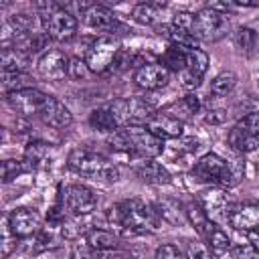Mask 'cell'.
Masks as SVG:
<instances>
[{
	"instance_id": "1",
	"label": "cell",
	"mask_w": 259,
	"mask_h": 259,
	"mask_svg": "<svg viewBox=\"0 0 259 259\" xmlns=\"http://www.w3.org/2000/svg\"><path fill=\"white\" fill-rule=\"evenodd\" d=\"M107 219L113 227L121 229L127 235H144L154 233L160 225V217L156 208L140 198H130L115 202L107 210Z\"/></svg>"
},
{
	"instance_id": "2",
	"label": "cell",
	"mask_w": 259,
	"mask_h": 259,
	"mask_svg": "<svg viewBox=\"0 0 259 259\" xmlns=\"http://www.w3.org/2000/svg\"><path fill=\"white\" fill-rule=\"evenodd\" d=\"M109 148L140 160H154L164 152V140L154 136L146 125H125L113 132L107 140Z\"/></svg>"
},
{
	"instance_id": "3",
	"label": "cell",
	"mask_w": 259,
	"mask_h": 259,
	"mask_svg": "<svg viewBox=\"0 0 259 259\" xmlns=\"http://www.w3.org/2000/svg\"><path fill=\"white\" fill-rule=\"evenodd\" d=\"M67 166L77 174L101 178L105 182L119 180L117 166L111 160H107L103 154H99L91 148H73L67 156Z\"/></svg>"
},
{
	"instance_id": "4",
	"label": "cell",
	"mask_w": 259,
	"mask_h": 259,
	"mask_svg": "<svg viewBox=\"0 0 259 259\" xmlns=\"http://www.w3.org/2000/svg\"><path fill=\"white\" fill-rule=\"evenodd\" d=\"M190 174L198 182H206V184H212L219 188H231L239 182L241 172H235V168L225 158L210 152V154H204L202 158H198L194 162Z\"/></svg>"
},
{
	"instance_id": "5",
	"label": "cell",
	"mask_w": 259,
	"mask_h": 259,
	"mask_svg": "<svg viewBox=\"0 0 259 259\" xmlns=\"http://www.w3.org/2000/svg\"><path fill=\"white\" fill-rule=\"evenodd\" d=\"M40 24H42V32L49 38L57 40V42L71 40L77 34V28H79L77 16L69 8H65V6H59L51 14L40 16Z\"/></svg>"
},
{
	"instance_id": "6",
	"label": "cell",
	"mask_w": 259,
	"mask_h": 259,
	"mask_svg": "<svg viewBox=\"0 0 259 259\" xmlns=\"http://www.w3.org/2000/svg\"><path fill=\"white\" fill-rule=\"evenodd\" d=\"M229 146L241 154H249L259 148V111L247 113L233 125L229 132Z\"/></svg>"
},
{
	"instance_id": "7",
	"label": "cell",
	"mask_w": 259,
	"mask_h": 259,
	"mask_svg": "<svg viewBox=\"0 0 259 259\" xmlns=\"http://www.w3.org/2000/svg\"><path fill=\"white\" fill-rule=\"evenodd\" d=\"M119 51V42L113 36H99L89 45L85 53V63L93 75H101L113 67Z\"/></svg>"
},
{
	"instance_id": "8",
	"label": "cell",
	"mask_w": 259,
	"mask_h": 259,
	"mask_svg": "<svg viewBox=\"0 0 259 259\" xmlns=\"http://www.w3.org/2000/svg\"><path fill=\"white\" fill-rule=\"evenodd\" d=\"M227 28H229V18L223 12L204 6L194 14L192 36L196 40H217L227 32Z\"/></svg>"
},
{
	"instance_id": "9",
	"label": "cell",
	"mask_w": 259,
	"mask_h": 259,
	"mask_svg": "<svg viewBox=\"0 0 259 259\" xmlns=\"http://www.w3.org/2000/svg\"><path fill=\"white\" fill-rule=\"evenodd\" d=\"M49 93H42L36 87H22L16 91L6 93V101L8 105L20 115V117H32V115H40L45 103L49 101Z\"/></svg>"
},
{
	"instance_id": "10",
	"label": "cell",
	"mask_w": 259,
	"mask_h": 259,
	"mask_svg": "<svg viewBox=\"0 0 259 259\" xmlns=\"http://www.w3.org/2000/svg\"><path fill=\"white\" fill-rule=\"evenodd\" d=\"M63 198V206L65 212H69L71 217L79 219V217H87L95 210L97 206V196L91 188L83 186V184H71L61 192Z\"/></svg>"
},
{
	"instance_id": "11",
	"label": "cell",
	"mask_w": 259,
	"mask_h": 259,
	"mask_svg": "<svg viewBox=\"0 0 259 259\" xmlns=\"http://www.w3.org/2000/svg\"><path fill=\"white\" fill-rule=\"evenodd\" d=\"M69 63L71 59L61 49H49L36 61V71L47 81H61L69 75Z\"/></svg>"
},
{
	"instance_id": "12",
	"label": "cell",
	"mask_w": 259,
	"mask_h": 259,
	"mask_svg": "<svg viewBox=\"0 0 259 259\" xmlns=\"http://www.w3.org/2000/svg\"><path fill=\"white\" fill-rule=\"evenodd\" d=\"M6 221H8L10 231L18 239H28L32 235H38L40 229H42L40 227V214L34 208H28V206H18V208L10 210Z\"/></svg>"
},
{
	"instance_id": "13",
	"label": "cell",
	"mask_w": 259,
	"mask_h": 259,
	"mask_svg": "<svg viewBox=\"0 0 259 259\" xmlns=\"http://www.w3.org/2000/svg\"><path fill=\"white\" fill-rule=\"evenodd\" d=\"M170 71L162 65V63H146L142 65L140 69L134 71V83L140 87V89H146V91H156V89H162L168 85L170 81Z\"/></svg>"
},
{
	"instance_id": "14",
	"label": "cell",
	"mask_w": 259,
	"mask_h": 259,
	"mask_svg": "<svg viewBox=\"0 0 259 259\" xmlns=\"http://www.w3.org/2000/svg\"><path fill=\"white\" fill-rule=\"evenodd\" d=\"M186 61L188 65H186V71H182V87L196 89L210 65V59L202 49L194 47V49H186Z\"/></svg>"
},
{
	"instance_id": "15",
	"label": "cell",
	"mask_w": 259,
	"mask_h": 259,
	"mask_svg": "<svg viewBox=\"0 0 259 259\" xmlns=\"http://www.w3.org/2000/svg\"><path fill=\"white\" fill-rule=\"evenodd\" d=\"M146 127L158 136L160 140H176L182 136V130H184V121L170 115L168 111H156L150 121L146 123Z\"/></svg>"
},
{
	"instance_id": "16",
	"label": "cell",
	"mask_w": 259,
	"mask_h": 259,
	"mask_svg": "<svg viewBox=\"0 0 259 259\" xmlns=\"http://www.w3.org/2000/svg\"><path fill=\"white\" fill-rule=\"evenodd\" d=\"M227 223L237 231H251L259 227V202H245V204H233Z\"/></svg>"
},
{
	"instance_id": "17",
	"label": "cell",
	"mask_w": 259,
	"mask_h": 259,
	"mask_svg": "<svg viewBox=\"0 0 259 259\" xmlns=\"http://www.w3.org/2000/svg\"><path fill=\"white\" fill-rule=\"evenodd\" d=\"M38 117H40L42 123H47L53 130H67L73 123V113L69 111V107L63 101H59L57 97H53V95L45 103V107H42Z\"/></svg>"
},
{
	"instance_id": "18",
	"label": "cell",
	"mask_w": 259,
	"mask_h": 259,
	"mask_svg": "<svg viewBox=\"0 0 259 259\" xmlns=\"http://www.w3.org/2000/svg\"><path fill=\"white\" fill-rule=\"evenodd\" d=\"M81 16H83V22L95 30H113L117 26V16L113 14L111 8L103 4H91Z\"/></svg>"
},
{
	"instance_id": "19",
	"label": "cell",
	"mask_w": 259,
	"mask_h": 259,
	"mask_svg": "<svg viewBox=\"0 0 259 259\" xmlns=\"http://www.w3.org/2000/svg\"><path fill=\"white\" fill-rule=\"evenodd\" d=\"M154 208H156L160 221H164V223H168V225H172V227H182V225L188 221V219H186V210H184V206H182L176 198L164 196V198L156 200Z\"/></svg>"
},
{
	"instance_id": "20",
	"label": "cell",
	"mask_w": 259,
	"mask_h": 259,
	"mask_svg": "<svg viewBox=\"0 0 259 259\" xmlns=\"http://www.w3.org/2000/svg\"><path fill=\"white\" fill-rule=\"evenodd\" d=\"M134 172L148 184H154V186H162V184H170L172 182V176L170 172L156 160H142Z\"/></svg>"
},
{
	"instance_id": "21",
	"label": "cell",
	"mask_w": 259,
	"mask_h": 259,
	"mask_svg": "<svg viewBox=\"0 0 259 259\" xmlns=\"http://www.w3.org/2000/svg\"><path fill=\"white\" fill-rule=\"evenodd\" d=\"M28 67H30V55L26 51H20L16 47H4L2 49V73L24 75Z\"/></svg>"
},
{
	"instance_id": "22",
	"label": "cell",
	"mask_w": 259,
	"mask_h": 259,
	"mask_svg": "<svg viewBox=\"0 0 259 259\" xmlns=\"http://www.w3.org/2000/svg\"><path fill=\"white\" fill-rule=\"evenodd\" d=\"M85 243L101 253V251H111V249H119V237L109 231V229H99V227H93V229H87L85 231Z\"/></svg>"
},
{
	"instance_id": "23",
	"label": "cell",
	"mask_w": 259,
	"mask_h": 259,
	"mask_svg": "<svg viewBox=\"0 0 259 259\" xmlns=\"http://www.w3.org/2000/svg\"><path fill=\"white\" fill-rule=\"evenodd\" d=\"M160 63L170 71V73H182L186 71V49L184 47H178V45H170L164 53H162V59Z\"/></svg>"
},
{
	"instance_id": "24",
	"label": "cell",
	"mask_w": 259,
	"mask_h": 259,
	"mask_svg": "<svg viewBox=\"0 0 259 259\" xmlns=\"http://www.w3.org/2000/svg\"><path fill=\"white\" fill-rule=\"evenodd\" d=\"M162 4H154V2H140L134 6L132 10V18L138 22V24H144V26H154L160 18V12H162Z\"/></svg>"
},
{
	"instance_id": "25",
	"label": "cell",
	"mask_w": 259,
	"mask_h": 259,
	"mask_svg": "<svg viewBox=\"0 0 259 259\" xmlns=\"http://www.w3.org/2000/svg\"><path fill=\"white\" fill-rule=\"evenodd\" d=\"M89 125L93 130H97V132H109V134H113V132L119 130L117 123H115V119H113V113L107 107V103L101 105V107H97V109H93L89 113Z\"/></svg>"
},
{
	"instance_id": "26",
	"label": "cell",
	"mask_w": 259,
	"mask_h": 259,
	"mask_svg": "<svg viewBox=\"0 0 259 259\" xmlns=\"http://www.w3.org/2000/svg\"><path fill=\"white\" fill-rule=\"evenodd\" d=\"M51 152H53L51 144H45V142H30V144L26 146V150H24V162L30 166V170H32V168H38V166H42L45 162H49Z\"/></svg>"
},
{
	"instance_id": "27",
	"label": "cell",
	"mask_w": 259,
	"mask_h": 259,
	"mask_svg": "<svg viewBox=\"0 0 259 259\" xmlns=\"http://www.w3.org/2000/svg\"><path fill=\"white\" fill-rule=\"evenodd\" d=\"M198 109H200V99L194 95V93H188L186 97H182L180 101H176V103H172L166 111L170 113V115H174V117H178V119H186V117H192L194 113H198Z\"/></svg>"
},
{
	"instance_id": "28",
	"label": "cell",
	"mask_w": 259,
	"mask_h": 259,
	"mask_svg": "<svg viewBox=\"0 0 259 259\" xmlns=\"http://www.w3.org/2000/svg\"><path fill=\"white\" fill-rule=\"evenodd\" d=\"M235 87H237V75L231 73V71H223V73H219V75L210 81V93L217 95V97L229 95Z\"/></svg>"
},
{
	"instance_id": "29",
	"label": "cell",
	"mask_w": 259,
	"mask_h": 259,
	"mask_svg": "<svg viewBox=\"0 0 259 259\" xmlns=\"http://www.w3.org/2000/svg\"><path fill=\"white\" fill-rule=\"evenodd\" d=\"M257 40H259L257 38V32L253 28H249V26H241L235 32V45L245 55H253V51L257 47Z\"/></svg>"
},
{
	"instance_id": "30",
	"label": "cell",
	"mask_w": 259,
	"mask_h": 259,
	"mask_svg": "<svg viewBox=\"0 0 259 259\" xmlns=\"http://www.w3.org/2000/svg\"><path fill=\"white\" fill-rule=\"evenodd\" d=\"M30 166L24 160H4L2 162V180L4 182H12L16 176L28 172Z\"/></svg>"
},
{
	"instance_id": "31",
	"label": "cell",
	"mask_w": 259,
	"mask_h": 259,
	"mask_svg": "<svg viewBox=\"0 0 259 259\" xmlns=\"http://www.w3.org/2000/svg\"><path fill=\"white\" fill-rule=\"evenodd\" d=\"M91 75H93V73L89 71L85 59H79V57H73V59H71V63H69V77L81 81V79H87V77H91Z\"/></svg>"
},
{
	"instance_id": "32",
	"label": "cell",
	"mask_w": 259,
	"mask_h": 259,
	"mask_svg": "<svg viewBox=\"0 0 259 259\" xmlns=\"http://www.w3.org/2000/svg\"><path fill=\"white\" fill-rule=\"evenodd\" d=\"M154 259H188V257H184V253L174 243H164L156 249Z\"/></svg>"
},
{
	"instance_id": "33",
	"label": "cell",
	"mask_w": 259,
	"mask_h": 259,
	"mask_svg": "<svg viewBox=\"0 0 259 259\" xmlns=\"http://www.w3.org/2000/svg\"><path fill=\"white\" fill-rule=\"evenodd\" d=\"M231 259H259V251L251 243L231 247Z\"/></svg>"
},
{
	"instance_id": "34",
	"label": "cell",
	"mask_w": 259,
	"mask_h": 259,
	"mask_svg": "<svg viewBox=\"0 0 259 259\" xmlns=\"http://www.w3.org/2000/svg\"><path fill=\"white\" fill-rule=\"evenodd\" d=\"M192 24H194V14H190V12H176L172 18V26L182 32L192 34Z\"/></svg>"
},
{
	"instance_id": "35",
	"label": "cell",
	"mask_w": 259,
	"mask_h": 259,
	"mask_svg": "<svg viewBox=\"0 0 259 259\" xmlns=\"http://www.w3.org/2000/svg\"><path fill=\"white\" fill-rule=\"evenodd\" d=\"M188 259H214L208 251V247L200 241H190L188 243Z\"/></svg>"
},
{
	"instance_id": "36",
	"label": "cell",
	"mask_w": 259,
	"mask_h": 259,
	"mask_svg": "<svg viewBox=\"0 0 259 259\" xmlns=\"http://www.w3.org/2000/svg\"><path fill=\"white\" fill-rule=\"evenodd\" d=\"M71 259H99L97 251H93L87 243H77L71 251Z\"/></svg>"
},
{
	"instance_id": "37",
	"label": "cell",
	"mask_w": 259,
	"mask_h": 259,
	"mask_svg": "<svg viewBox=\"0 0 259 259\" xmlns=\"http://www.w3.org/2000/svg\"><path fill=\"white\" fill-rule=\"evenodd\" d=\"M204 119H206L208 123H223V121L227 119V111H225V109H210Z\"/></svg>"
},
{
	"instance_id": "38",
	"label": "cell",
	"mask_w": 259,
	"mask_h": 259,
	"mask_svg": "<svg viewBox=\"0 0 259 259\" xmlns=\"http://www.w3.org/2000/svg\"><path fill=\"white\" fill-rule=\"evenodd\" d=\"M99 259H125V253H121L119 249H111V251H101L97 253Z\"/></svg>"
},
{
	"instance_id": "39",
	"label": "cell",
	"mask_w": 259,
	"mask_h": 259,
	"mask_svg": "<svg viewBox=\"0 0 259 259\" xmlns=\"http://www.w3.org/2000/svg\"><path fill=\"white\" fill-rule=\"evenodd\" d=\"M247 239H249V243L259 251V227H255V229L247 231Z\"/></svg>"
}]
</instances>
